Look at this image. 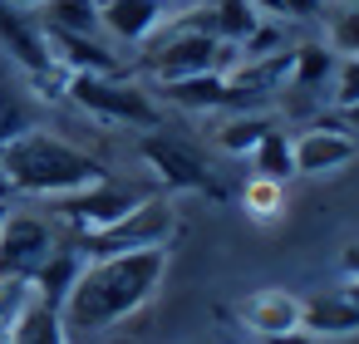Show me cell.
I'll return each mask as SVG.
<instances>
[{
  "label": "cell",
  "mask_w": 359,
  "mask_h": 344,
  "mask_svg": "<svg viewBox=\"0 0 359 344\" xmlns=\"http://www.w3.org/2000/svg\"><path fill=\"white\" fill-rule=\"evenodd\" d=\"M168 275V246H148V251H123V256H99L84 261L69 300L60 305V319L69 334H99L114 329L118 319L138 315L158 285Z\"/></svg>",
  "instance_id": "6da1fadb"
},
{
  "label": "cell",
  "mask_w": 359,
  "mask_h": 344,
  "mask_svg": "<svg viewBox=\"0 0 359 344\" xmlns=\"http://www.w3.org/2000/svg\"><path fill=\"white\" fill-rule=\"evenodd\" d=\"M109 172H104L99 158H89L84 148L65 143L50 128H30V133H20L0 148V187L25 192V197H50L55 202V197L94 187Z\"/></svg>",
  "instance_id": "7a4b0ae2"
},
{
  "label": "cell",
  "mask_w": 359,
  "mask_h": 344,
  "mask_svg": "<svg viewBox=\"0 0 359 344\" xmlns=\"http://www.w3.org/2000/svg\"><path fill=\"white\" fill-rule=\"evenodd\" d=\"M84 113L104 118V123H123V128H158V104L148 89H138L133 79L118 74H69V94Z\"/></svg>",
  "instance_id": "3957f363"
},
{
  "label": "cell",
  "mask_w": 359,
  "mask_h": 344,
  "mask_svg": "<svg viewBox=\"0 0 359 344\" xmlns=\"http://www.w3.org/2000/svg\"><path fill=\"white\" fill-rule=\"evenodd\" d=\"M177 231V212L168 197H143L128 216H118L114 226L104 231H89L79 256L84 261H99V256H123V251H148V246H168Z\"/></svg>",
  "instance_id": "277c9868"
},
{
  "label": "cell",
  "mask_w": 359,
  "mask_h": 344,
  "mask_svg": "<svg viewBox=\"0 0 359 344\" xmlns=\"http://www.w3.org/2000/svg\"><path fill=\"white\" fill-rule=\"evenodd\" d=\"M143 64L153 69L158 84L192 79V74H212V69H222V40H217L207 25H172V30L143 55Z\"/></svg>",
  "instance_id": "5b68a950"
},
{
  "label": "cell",
  "mask_w": 359,
  "mask_h": 344,
  "mask_svg": "<svg viewBox=\"0 0 359 344\" xmlns=\"http://www.w3.org/2000/svg\"><path fill=\"white\" fill-rule=\"evenodd\" d=\"M55 251V231L50 221L30 216V212H11L0 226V275H35Z\"/></svg>",
  "instance_id": "8992f818"
},
{
  "label": "cell",
  "mask_w": 359,
  "mask_h": 344,
  "mask_svg": "<svg viewBox=\"0 0 359 344\" xmlns=\"http://www.w3.org/2000/svg\"><path fill=\"white\" fill-rule=\"evenodd\" d=\"M138 158L168 182V192H217L207 163H202L187 143H177V138H168V133H148V138L138 143Z\"/></svg>",
  "instance_id": "52a82bcc"
},
{
  "label": "cell",
  "mask_w": 359,
  "mask_h": 344,
  "mask_svg": "<svg viewBox=\"0 0 359 344\" xmlns=\"http://www.w3.org/2000/svg\"><path fill=\"white\" fill-rule=\"evenodd\" d=\"M138 202H143L138 192H128V187H118V182L104 177V182H94V187H84V192L55 197V212H60L65 221H74V226L89 236V231H104V226H114L118 216H128Z\"/></svg>",
  "instance_id": "ba28073f"
},
{
  "label": "cell",
  "mask_w": 359,
  "mask_h": 344,
  "mask_svg": "<svg viewBox=\"0 0 359 344\" xmlns=\"http://www.w3.org/2000/svg\"><path fill=\"white\" fill-rule=\"evenodd\" d=\"M290 158H295V177H330L339 167H349L359 158V143L344 128H305L290 138Z\"/></svg>",
  "instance_id": "9c48e42d"
},
{
  "label": "cell",
  "mask_w": 359,
  "mask_h": 344,
  "mask_svg": "<svg viewBox=\"0 0 359 344\" xmlns=\"http://www.w3.org/2000/svg\"><path fill=\"white\" fill-rule=\"evenodd\" d=\"M241 324L256 334V339H280L290 329H300V295L285 290V285H261L241 300Z\"/></svg>",
  "instance_id": "30bf717a"
},
{
  "label": "cell",
  "mask_w": 359,
  "mask_h": 344,
  "mask_svg": "<svg viewBox=\"0 0 359 344\" xmlns=\"http://www.w3.org/2000/svg\"><path fill=\"white\" fill-rule=\"evenodd\" d=\"M163 20H168V0H99V25L128 45H143Z\"/></svg>",
  "instance_id": "8fae6325"
},
{
  "label": "cell",
  "mask_w": 359,
  "mask_h": 344,
  "mask_svg": "<svg viewBox=\"0 0 359 344\" xmlns=\"http://www.w3.org/2000/svg\"><path fill=\"white\" fill-rule=\"evenodd\" d=\"M45 45L50 60L69 74H118V60L109 45H99L94 35H69V30H50L45 25Z\"/></svg>",
  "instance_id": "7c38bea8"
},
{
  "label": "cell",
  "mask_w": 359,
  "mask_h": 344,
  "mask_svg": "<svg viewBox=\"0 0 359 344\" xmlns=\"http://www.w3.org/2000/svg\"><path fill=\"white\" fill-rule=\"evenodd\" d=\"M0 45L11 50V60H15L25 74L55 64V60H50V45H45V25H35L30 15H20L15 6H6V0H0Z\"/></svg>",
  "instance_id": "4fadbf2b"
},
{
  "label": "cell",
  "mask_w": 359,
  "mask_h": 344,
  "mask_svg": "<svg viewBox=\"0 0 359 344\" xmlns=\"http://www.w3.org/2000/svg\"><path fill=\"white\" fill-rule=\"evenodd\" d=\"M300 329L310 339H349V334H359V310L339 290L315 295V300H300Z\"/></svg>",
  "instance_id": "5bb4252c"
},
{
  "label": "cell",
  "mask_w": 359,
  "mask_h": 344,
  "mask_svg": "<svg viewBox=\"0 0 359 344\" xmlns=\"http://www.w3.org/2000/svg\"><path fill=\"white\" fill-rule=\"evenodd\" d=\"M163 94H168V104H177V109H187V113H212V109L236 104V99H231V84H226L222 69H212V74H192V79H172V84H163Z\"/></svg>",
  "instance_id": "9a60e30c"
},
{
  "label": "cell",
  "mask_w": 359,
  "mask_h": 344,
  "mask_svg": "<svg viewBox=\"0 0 359 344\" xmlns=\"http://www.w3.org/2000/svg\"><path fill=\"white\" fill-rule=\"evenodd\" d=\"M79 270H84V256H79V251H50V261H45V266L30 275V290H35V300L60 310V305L69 300V290H74Z\"/></svg>",
  "instance_id": "2e32d148"
},
{
  "label": "cell",
  "mask_w": 359,
  "mask_h": 344,
  "mask_svg": "<svg viewBox=\"0 0 359 344\" xmlns=\"http://www.w3.org/2000/svg\"><path fill=\"white\" fill-rule=\"evenodd\" d=\"M15 344H69V329H65V319H60L55 305L30 300L25 315L15 319Z\"/></svg>",
  "instance_id": "e0dca14e"
},
{
  "label": "cell",
  "mask_w": 359,
  "mask_h": 344,
  "mask_svg": "<svg viewBox=\"0 0 359 344\" xmlns=\"http://www.w3.org/2000/svg\"><path fill=\"white\" fill-rule=\"evenodd\" d=\"M276 128V118L271 113H236V118H226L222 128H217V148L222 153H231V158H246L266 133Z\"/></svg>",
  "instance_id": "ac0fdd59"
},
{
  "label": "cell",
  "mask_w": 359,
  "mask_h": 344,
  "mask_svg": "<svg viewBox=\"0 0 359 344\" xmlns=\"http://www.w3.org/2000/svg\"><path fill=\"white\" fill-rule=\"evenodd\" d=\"M45 20L50 30H69V35H94L99 30V0H45Z\"/></svg>",
  "instance_id": "d6986e66"
},
{
  "label": "cell",
  "mask_w": 359,
  "mask_h": 344,
  "mask_svg": "<svg viewBox=\"0 0 359 344\" xmlns=\"http://www.w3.org/2000/svg\"><path fill=\"white\" fill-rule=\"evenodd\" d=\"M251 163H256V177H271V182H290V177H295L290 138H285L280 128H271V133L251 148Z\"/></svg>",
  "instance_id": "ffe728a7"
},
{
  "label": "cell",
  "mask_w": 359,
  "mask_h": 344,
  "mask_svg": "<svg viewBox=\"0 0 359 344\" xmlns=\"http://www.w3.org/2000/svg\"><path fill=\"white\" fill-rule=\"evenodd\" d=\"M256 6H251V0H222V6H212V35L222 40V45H241L251 30H256Z\"/></svg>",
  "instance_id": "44dd1931"
},
{
  "label": "cell",
  "mask_w": 359,
  "mask_h": 344,
  "mask_svg": "<svg viewBox=\"0 0 359 344\" xmlns=\"http://www.w3.org/2000/svg\"><path fill=\"white\" fill-rule=\"evenodd\" d=\"M330 74H334V50H325V45L290 50V89H320Z\"/></svg>",
  "instance_id": "7402d4cb"
},
{
  "label": "cell",
  "mask_w": 359,
  "mask_h": 344,
  "mask_svg": "<svg viewBox=\"0 0 359 344\" xmlns=\"http://www.w3.org/2000/svg\"><path fill=\"white\" fill-rule=\"evenodd\" d=\"M35 128V109H30V99L0 74V148H6L11 138H20V133H30Z\"/></svg>",
  "instance_id": "603a6c76"
},
{
  "label": "cell",
  "mask_w": 359,
  "mask_h": 344,
  "mask_svg": "<svg viewBox=\"0 0 359 344\" xmlns=\"http://www.w3.org/2000/svg\"><path fill=\"white\" fill-rule=\"evenodd\" d=\"M241 207H246V216L251 221H276L280 212H285V182H271V177H246V187H241Z\"/></svg>",
  "instance_id": "cb8c5ba5"
},
{
  "label": "cell",
  "mask_w": 359,
  "mask_h": 344,
  "mask_svg": "<svg viewBox=\"0 0 359 344\" xmlns=\"http://www.w3.org/2000/svg\"><path fill=\"white\" fill-rule=\"evenodd\" d=\"M330 84H334V94H330L334 109H354V104H359V55H339Z\"/></svg>",
  "instance_id": "d4e9b609"
},
{
  "label": "cell",
  "mask_w": 359,
  "mask_h": 344,
  "mask_svg": "<svg viewBox=\"0 0 359 344\" xmlns=\"http://www.w3.org/2000/svg\"><path fill=\"white\" fill-rule=\"evenodd\" d=\"M30 300H35V290L25 275H0V324H15Z\"/></svg>",
  "instance_id": "484cf974"
},
{
  "label": "cell",
  "mask_w": 359,
  "mask_h": 344,
  "mask_svg": "<svg viewBox=\"0 0 359 344\" xmlns=\"http://www.w3.org/2000/svg\"><path fill=\"white\" fill-rule=\"evenodd\" d=\"M330 50H334V55H359V0H349V6L334 15V25H330Z\"/></svg>",
  "instance_id": "4316f807"
},
{
  "label": "cell",
  "mask_w": 359,
  "mask_h": 344,
  "mask_svg": "<svg viewBox=\"0 0 359 344\" xmlns=\"http://www.w3.org/2000/svg\"><path fill=\"white\" fill-rule=\"evenodd\" d=\"M25 84H30V94H35L40 104H60V99L69 94V69H60V64H45V69L25 74Z\"/></svg>",
  "instance_id": "83f0119b"
},
{
  "label": "cell",
  "mask_w": 359,
  "mask_h": 344,
  "mask_svg": "<svg viewBox=\"0 0 359 344\" xmlns=\"http://www.w3.org/2000/svg\"><path fill=\"white\" fill-rule=\"evenodd\" d=\"M251 6L261 11V15H271V20H310V15H320V0H251Z\"/></svg>",
  "instance_id": "f1b7e54d"
},
{
  "label": "cell",
  "mask_w": 359,
  "mask_h": 344,
  "mask_svg": "<svg viewBox=\"0 0 359 344\" xmlns=\"http://www.w3.org/2000/svg\"><path fill=\"white\" fill-rule=\"evenodd\" d=\"M339 266H344V275H359V241H349L339 251Z\"/></svg>",
  "instance_id": "f546056e"
},
{
  "label": "cell",
  "mask_w": 359,
  "mask_h": 344,
  "mask_svg": "<svg viewBox=\"0 0 359 344\" xmlns=\"http://www.w3.org/2000/svg\"><path fill=\"white\" fill-rule=\"evenodd\" d=\"M266 344H320V339H310L305 329H290V334H280V339H266Z\"/></svg>",
  "instance_id": "4dcf8cb0"
},
{
  "label": "cell",
  "mask_w": 359,
  "mask_h": 344,
  "mask_svg": "<svg viewBox=\"0 0 359 344\" xmlns=\"http://www.w3.org/2000/svg\"><path fill=\"white\" fill-rule=\"evenodd\" d=\"M339 295H344V300L359 310V275H344V290H339Z\"/></svg>",
  "instance_id": "1f68e13d"
},
{
  "label": "cell",
  "mask_w": 359,
  "mask_h": 344,
  "mask_svg": "<svg viewBox=\"0 0 359 344\" xmlns=\"http://www.w3.org/2000/svg\"><path fill=\"white\" fill-rule=\"evenodd\" d=\"M0 344H15V324H0Z\"/></svg>",
  "instance_id": "d6a6232c"
},
{
  "label": "cell",
  "mask_w": 359,
  "mask_h": 344,
  "mask_svg": "<svg viewBox=\"0 0 359 344\" xmlns=\"http://www.w3.org/2000/svg\"><path fill=\"white\" fill-rule=\"evenodd\" d=\"M344 118H349V128L359 133V104H354V109H344Z\"/></svg>",
  "instance_id": "836d02e7"
},
{
  "label": "cell",
  "mask_w": 359,
  "mask_h": 344,
  "mask_svg": "<svg viewBox=\"0 0 359 344\" xmlns=\"http://www.w3.org/2000/svg\"><path fill=\"white\" fill-rule=\"evenodd\" d=\"M6 6H15V11H25V6H45V0H6Z\"/></svg>",
  "instance_id": "e575fe53"
},
{
  "label": "cell",
  "mask_w": 359,
  "mask_h": 344,
  "mask_svg": "<svg viewBox=\"0 0 359 344\" xmlns=\"http://www.w3.org/2000/svg\"><path fill=\"white\" fill-rule=\"evenodd\" d=\"M6 216H11V207H6V202H0V226H6Z\"/></svg>",
  "instance_id": "d590c367"
}]
</instances>
